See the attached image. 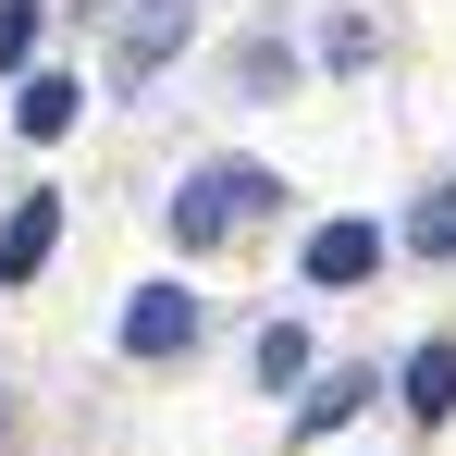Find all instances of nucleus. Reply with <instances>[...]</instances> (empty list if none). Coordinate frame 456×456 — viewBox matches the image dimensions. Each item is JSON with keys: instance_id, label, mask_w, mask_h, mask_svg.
<instances>
[{"instance_id": "f257e3e1", "label": "nucleus", "mask_w": 456, "mask_h": 456, "mask_svg": "<svg viewBox=\"0 0 456 456\" xmlns=\"http://www.w3.org/2000/svg\"><path fill=\"white\" fill-rule=\"evenodd\" d=\"M284 185L259 173V160H210V173H185V198H173V247H223L234 223H259Z\"/></svg>"}, {"instance_id": "f03ea898", "label": "nucleus", "mask_w": 456, "mask_h": 456, "mask_svg": "<svg viewBox=\"0 0 456 456\" xmlns=\"http://www.w3.org/2000/svg\"><path fill=\"white\" fill-rule=\"evenodd\" d=\"M185 37H198V0H136V12L111 25V75H124V86H149L160 62L185 50Z\"/></svg>"}, {"instance_id": "7ed1b4c3", "label": "nucleus", "mask_w": 456, "mask_h": 456, "mask_svg": "<svg viewBox=\"0 0 456 456\" xmlns=\"http://www.w3.org/2000/svg\"><path fill=\"white\" fill-rule=\"evenodd\" d=\"M198 346V297L185 284H136L124 297V358H185Z\"/></svg>"}, {"instance_id": "20e7f679", "label": "nucleus", "mask_w": 456, "mask_h": 456, "mask_svg": "<svg viewBox=\"0 0 456 456\" xmlns=\"http://www.w3.org/2000/svg\"><path fill=\"white\" fill-rule=\"evenodd\" d=\"M50 247H62V198L37 185V198L0 223V284H37V272H50Z\"/></svg>"}, {"instance_id": "39448f33", "label": "nucleus", "mask_w": 456, "mask_h": 456, "mask_svg": "<svg viewBox=\"0 0 456 456\" xmlns=\"http://www.w3.org/2000/svg\"><path fill=\"white\" fill-rule=\"evenodd\" d=\"M382 272V234L370 223H321L308 234V284H370Z\"/></svg>"}, {"instance_id": "423d86ee", "label": "nucleus", "mask_w": 456, "mask_h": 456, "mask_svg": "<svg viewBox=\"0 0 456 456\" xmlns=\"http://www.w3.org/2000/svg\"><path fill=\"white\" fill-rule=\"evenodd\" d=\"M75 111H86L75 75H25V86H12V124H25L37 149H50V136H75Z\"/></svg>"}, {"instance_id": "0eeeda50", "label": "nucleus", "mask_w": 456, "mask_h": 456, "mask_svg": "<svg viewBox=\"0 0 456 456\" xmlns=\"http://www.w3.org/2000/svg\"><path fill=\"white\" fill-rule=\"evenodd\" d=\"M407 407L419 419H456V346H419L407 358Z\"/></svg>"}, {"instance_id": "6e6552de", "label": "nucleus", "mask_w": 456, "mask_h": 456, "mask_svg": "<svg viewBox=\"0 0 456 456\" xmlns=\"http://www.w3.org/2000/svg\"><path fill=\"white\" fill-rule=\"evenodd\" d=\"M407 247H419V259H456V185H432V198L407 210Z\"/></svg>"}, {"instance_id": "1a4fd4ad", "label": "nucleus", "mask_w": 456, "mask_h": 456, "mask_svg": "<svg viewBox=\"0 0 456 456\" xmlns=\"http://www.w3.org/2000/svg\"><path fill=\"white\" fill-rule=\"evenodd\" d=\"M259 382H308V333H297V321L259 333Z\"/></svg>"}, {"instance_id": "9d476101", "label": "nucleus", "mask_w": 456, "mask_h": 456, "mask_svg": "<svg viewBox=\"0 0 456 456\" xmlns=\"http://www.w3.org/2000/svg\"><path fill=\"white\" fill-rule=\"evenodd\" d=\"M358 395H370V382H358V370H333L321 395H308V419H297V432H333V419H358Z\"/></svg>"}, {"instance_id": "9b49d317", "label": "nucleus", "mask_w": 456, "mask_h": 456, "mask_svg": "<svg viewBox=\"0 0 456 456\" xmlns=\"http://www.w3.org/2000/svg\"><path fill=\"white\" fill-rule=\"evenodd\" d=\"M25 50H37V0H0V75H12Z\"/></svg>"}]
</instances>
